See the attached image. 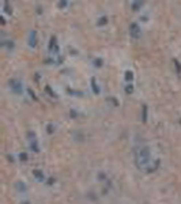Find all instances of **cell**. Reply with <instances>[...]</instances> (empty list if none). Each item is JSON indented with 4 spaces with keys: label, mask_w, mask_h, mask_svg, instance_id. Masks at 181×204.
<instances>
[{
    "label": "cell",
    "mask_w": 181,
    "mask_h": 204,
    "mask_svg": "<svg viewBox=\"0 0 181 204\" xmlns=\"http://www.w3.org/2000/svg\"><path fill=\"white\" fill-rule=\"evenodd\" d=\"M138 30H139V27L136 26V25H132V30H131V34H132L135 38H138Z\"/></svg>",
    "instance_id": "6da1fadb"
}]
</instances>
